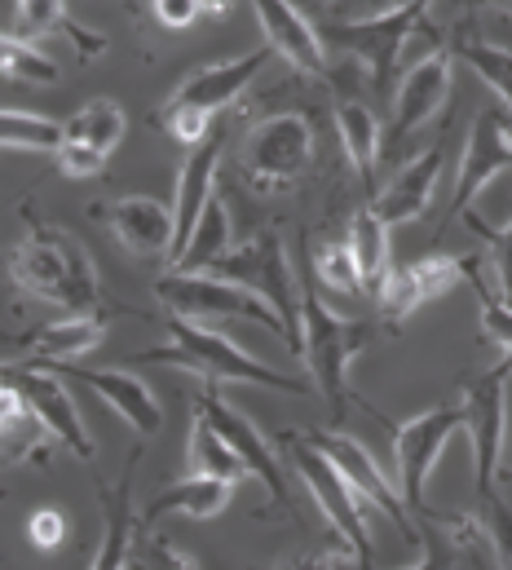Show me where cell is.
Instances as JSON below:
<instances>
[{"mask_svg": "<svg viewBox=\"0 0 512 570\" xmlns=\"http://www.w3.org/2000/svg\"><path fill=\"white\" fill-rule=\"evenodd\" d=\"M132 358L195 372L208 385H260V390H278V394H305V381L265 367L260 358L244 354L226 332H213L199 318H181V314H168V341L164 345L141 350Z\"/></svg>", "mask_w": 512, "mask_h": 570, "instance_id": "cell-1", "label": "cell"}, {"mask_svg": "<svg viewBox=\"0 0 512 570\" xmlns=\"http://www.w3.org/2000/svg\"><path fill=\"white\" fill-rule=\"evenodd\" d=\"M13 279L31 296L62 305L71 314H102L98 271L89 253L58 226H31L27 239L13 248Z\"/></svg>", "mask_w": 512, "mask_h": 570, "instance_id": "cell-2", "label": "cell"}, {"mask_svg": "<svg viewBox=\"0 0 512 570\" xmlns=\"http://www.w3.org/2000/svg\"><path fill=\"white\" fill-rule=\"evenodd\" d=\"M269 45L253 49V53H239V58H226V62H213V67H199L190 71L177 94L164 102V129L177 138L181 146H204L208 142V125L217 111H226L248 85L256 80V71L269 62Z\"/></svg>", "mask_w": 512, "mask_h": 570, "instance_id": "cell-3", "label": "cell"}, {"mask_svg": "<svg viewBox=\"0 0 512 570\" xmlns=\"http://www.w3.org/2000/svg\"><path fill=\"white\" fill-rule=\"evenodd\" d=\"M372 341V327L349 323L341 314H332L318 296L314 284H301V358L314 376V385L323 390L332 416H345V381H349V363L363 354V345Z\"/></svg>", "mask_w": 512, "mask_h": 570, "instance_id": "cell-4", "label": "cell"}, {"mask_svg": "<svg viewBox=\"0 0 512 570\" xmlns=\"http://www.w3.org/2000/svg\"><path fill=\"white\" fill-rule=\"evenodd\" d=\"M159 301L168 305V314H181V318H248V323H260V327H269L283 345H292V332H287V323L278 318V309L269 305V301H260L256 292L248 287L230 284V279H221V275H208V271H199V275H190V271H168L159 284ZM296 350V345H292Z\"/></svg>", "mask_w": 512, "mask_h": 570, "instance_id": "cell-5", "label": "cell"}, {"mask_svg": "<svg viewBox=\"0 0 512 570\" xmlns=\"http://www.w3.org/2000/svg\"><path fill=\"white\" fill-rule=\"evenodd\" d=\"M278 446L292 455L301 482L309 487L318 513L327 518V527L354 549V558L372 562V535H367V522H363V495L345 482V473L314 446L309 433H278Z\"/></svg>", "mask_w": 512, "mask_h": 570, "instance_id": "cell-6", "label": "cell"}, {"mask_svg": "<svg viewBox=\"0 0 512 570\" xmlns=\"http://www.w3.org/2000/svg\"><path fill=\"white\" fill-rule=\"evenodd\" d=\"M208 275H221L230 284L256 292L260 301H269L278 309V318L287 323L292 345L301 350V279H296V271H292V262L283 253V239L274 230L248 239L244 248H230Z\"/></svg>", "mask_w": 512, "mask_h": 570, "instance_id": "cell-7", "label": "cell"}, {"mask_svg": "<svg viewBox=\"0 0 512 570\" xmlns=\"http://www.w3.org/2000/svg\"><path fill=\"white\" fill-rule=\"evenodd\" d=\"M424 22V0L420 4H406V9H393V13H376V18H354V22H327L323 27V45H341L345 53H354L367 71H372V85L388 94L393 89V76H397V58L411 40V31Z\"/></svg>", "mask_w": 512, "mask_h": 570, "instance_id": "cell-8", "label": "cell"}, {"mask_svg": "<svg viewBox=\"0 0 512 570\" xmlns=\"http://www.w3.org/2000/svg\"><path fill=\"white\" fill-rule=\"evenodd\" d=\"M509 381L512 367H491L486 376L469 381L464 390V425L473 442V464H477V495H495L504 442H509Z\"/></svg>", "mask_w": 512, "mask_h": 570, "instance_id": "cell-9", "label": "cell"}, {"mask_svg": "<svg viewBox=\"0 0 512 570\" xmlns=\"http://www.w3.org/2000/svg\"><path fill=\"white\" fill-rule=\"evenodd\" d=\"M314 155V129L305 116L296 111H278L265 116L244 142V173L253 177L260 190H283L287 181H296L309 168Z\"/></svg>", "mask_w": 512, "mask_h": 570, "instance_id": "cell-10", "label": "cell"}, {"mask_svg": "<svg viewBox=\"0 0 512 570\" xmlns=\"http://www.w3.org/2000/svg\"><path fill=\"white\" fill-rule=\"evenodd\" d=\"M464 429V407H433L393 429V455L402 478V500L411 509H424V487L446 451V442Z\"/></svg>", "mask_w": 512, "mask_h": 570, "instance_id": "cell-11", "label": "cell"}, {"mask_svg": "<svg viewBox=\"0 0 512 570\" xmlns=\"http://www.w3.org/2000/svg\"><path fill=\"white\" fill-rule=\"evenodd\" d=\"M4 381L36 407V416L49 425V433H53L71 455L93 460V438H89V429H85V421H80V407H76V399L67 394L62 376H53L49 367L9 363V367H4Z\"/></svg>", "mask_w": 512, "mask_h": 570, "instance_id": "cell-12", "label": "cell"}, {"mask_svg": "<svg viewBox=\"0 0 512 570\" xmlns=\"http://www.w3.org/2000/svg\"><path fill=\"white\" fill-rule=\"evenodd\" d=\"M469 279V257H446V253H429L411 266H397L384 275V284L376 287V305L388 323L411 318L420 305L446 296L451 287Z\"/></svg>", "mask_w": 512, "mask_h": 570, "instance_id": "cell-13", "label": "cell"}, {"mask_svg": "<svg viewBox=\"0 0 512 570\" xmlns=\"http://www.w3.org/2000/svg\"><path fill=\"white\" fill-rule=\"evenodd\" d=\"M125 142V111L111 98H93L67 120V142L58 150V168L67 177H98L116 146Z\"/></svg>", "mask_w": 512, "mask_h": 570, "instance_id": "cell-14", "label": "cell"}, {"mask_svg": "<svg viewBox=\"0 0 512 570\" xmlns=\"http://www.w3.org/2000/svg\"><path fill=\"white\" fill-rule=\"evenodd\" d=\"M314 438V446L345 473V482L363 495V504H376L388 522H397L402 527V535H411L415 540V527L406 522V504L397 500V491H393V482L384 478V469L376 464V455L358 442V438H349V433H341V429H318V433H309Z\"/></svg>", "mask_w": 512, "mask_h": 570, "instance_id": "cell-15", "label": "cell"}, {"mask_svg": "<svg viewBox=\"0 0 512 570\" xmlns=\"http://www.w3.org/2000/svg\"><path fill=\"white\" fill-rule=\"evenodd\" d=\"M195 412L208 421V425L217 429L244 460H248V469H253V478L274 495V504H287V482H283V464H278V455H274V446H269V438L260 433V429L235 407V403H226L221 394H217V385H208L199 399H195Z\"/></svg>", "mask_w": 512, "mask_h": 570, "instance_id": "cell-16", "label": "cell"}, {"mask_svg": "<svg viewBox=\"0 0 512 570\" xmlns=\"http://www.w3.org/2000/svg\"><path fill=\"white\" fill-rule=\"evenodd\" d=\"M446 98H451V53H429V58H420L406 76H402V85H397V94H393V120H388V129H384V142L397 146L406 142L415 129H424L442 107H446Z\"/></svg>", "mask_w": 512, "mask_h": 570, "instance_id": "cell-17", "label": "cell"}, {"mask_svg": "<svg viewBox=\"0 0 512 570\" xmlns=\"http://www.w3.org/2000/svg\"><path fill=\"white\" fill-rule=\"evenodd\" d=\"M512 173V134L509 120L500 111H482L473 120V134H469V150H464V168H460V181H455V199H451V217L464 222V213H473V199L495 181Z\"/></svg>", "mask_w": 512, "mask_h": 570, "instance_id": "cell-18", "label": "cell"}, {"mask_svg": "<svg viewBox=\"0 0 512 570\" xmlns=\"http://www.w3.org/2000/svg\"><path fill=\"white\" fill-rule=\"evenodd\" d=\"M107 222H111V235L132 257H173L177 217L168 204H159L150 195H125L107 208Z\"/></svg>", "mask_w": 512, "mask_h": 570, "instance_id": "cell-19", "label": "cell"}, {"mask_svg": "<svg viewBox=\"0 0 512 570\" xmlns=\"http://www.w3.org/2000/svg\"><path fill=\"white\" fill-rule=\"evenodd\" d=\"M260 31L269 40V49L278 58H287L296 71L305 76H327V49H323V31H314L305 22V13L292 0H253Z\"/></svg>", "mask_w": 512, "mask_h": 570, "instance_id": "cell-20", "label": "cell"}, {"mask_svg": "<svg viewBox=\"0 0 512 570\" xmlns=\"http://www.w3.org/2000/svg\"><path fill=\"white\" fill-rule=\"evenodd\" d=\"M442 164H446V146H429L424 155H415L411 164H402V168L388 177V186L376 195V204H372V208L381 213L388 226L424 217V213H429V204H433V190H437Z\"/></svg>", "mask_w": 512, "mask_h": 570, "instance_id": "cell-21", "label": "cell"}, {"mask_svg": "<svg viewBox=\"0 0 512 570\" xmlns=\"http://www.w3.org/2000/svg\"><path fill=\"white\" fill-rule=\"evenodd\" d=\"M217 164H221V142H213V138H208L204 146H195V150L186 155V164H181L177 204H173V217H177V244H173L168 266H177V257L186 253L195 226L204 222L208 204L217 199V195H213V186H217Z\"/></svg>", "mask_w": 512, "mask_h": 570, "instance_id": "cell-22", "label": "cell"}, {"mask_svg": "<svg viewBox=\"0 0 512 570\" xmlns=\"http://www.w3.org/2000/svg\"><path fill=\"white\" fill-rule=\"evenodd\" d=\"M58 372L71 376V381H80L85 390H93V394H98L107 407H116L141 438L159 433V421H164V416H159V403H155V394H150L132 372H98V367H76V363H58Z\"/></svg>", "mask_w": 512, "mask_h": 570, "instance_id": "cell-23", "label": "cell"}, {"mask_svg": "<svg viewBox=\"0 0 512 570\" xmlns=\"http://www.w3.org/2000/svg\"><path fill=\"white\" fill-rule=\"evenodd\" d=\"M4 36H18V40H36V36H67L76 45L80 58H102L107 53V40L80 22L67 18V0H4Z\"/></svg>", "mask_w": 512, "mask_h": 570, "instance_id": "cell-24", "label": "cell"}, {"mask_svg": "<svg viewBox=\"0 0 512 570\" xmlns=\"http://www.w3.org/2000/svg\"><path fill=\"white\" fill-rule=\"evenodd\" d=\"M107 336V318L102 314H71L62 323H49L45 332H36L27 341V358L31 367H58V363H71L80 354H89L93 345H102Z\"/></svg>", "mask_w": 512, "mask_h": 570, "instance_id": "cell-25", "label": "cell"}, {"mask_svg": "<svg viewBox=\"0 0 512 570\" xmlns=\"http://www.w3.org/2000/svg\"><path fill=\"white\" fill-rule=\"evenodd\" d=\"M230 495H235V482H221V478H186V482H177V487H168V491H159L150 504H146V513H141V527L150 531V522H159V518H168V513H186V518H217V513H226L230 509Z\"/></svg>", "mask_w": 512, "mask_h": 570, "instance_id": "cell-26", "label": "cell"}, {"mask_svg": "<svg viewBox=\"0 0 512 570\" xmlns=\"http://www.w3.org/2000/svg\"><path fill=\"white\" fill-rule=\"evenodd\" d=\"M0 429H4V464H27L40 451H49V442H58L49 425L36 416V407L9 381L0 390Z\"/></svg>", "mask_w": 512, "mask_h": 570, "instance_id": "cell-27", "label": "cell"}, {"mask_svg": "<svg viewBox=\"0 0 512 570\" xmlns=\"http://www.w3.org/2000/svg\"><path fill=\"white\" fill-rule=\"evenodd\" d=\"M107 495V527H102V544L93 553L89 570H125L128 558L137 553V527H132V469H125L120 487L102 491Z\"/></svg>", "mask_w": 512, "mask_h": 570, "instance_id": "cell-28", "label": "cell"}, {"mask_svg": "<svg viewBox=\"0 0 512 570\" xmlns=\"http://www.w3.org/2000/svg\"><path fill=\"white\" fill-rule=\"evenodd\" d=\"M186 460H190V469L199 473V478H221V482H244V478H253V469H248V460L217 433V429L208 425L199 412H195V425H190V442H186Z\"/></svg>", "mask_w": 512, "mask_h": 570, "instance_id": "cell-29", "label": "cell"}, {"mask_svg": "<svg viewBox=\"0 0 512 570\" xmlns=\"http://www.w3.org/2000/svg\"><path fill=\"white\" fill-rule=\"evenodd\" d=\"M336 129H341V146H345L349 164H354L358 173H372V164H376L381 142H384L376 111H372L363 98H341V102H336Z\"/></svg>", "mask_w": 512, "mask_h": 570, "instance_id": "cell-30", "label": "cell"}, {"mask_svg": "<svg viewBox=\"0 0 512 570\" xmlns=\"http://www.w3.org/2000/svg\"><path fill=\"white\" fill-rule=\"evenodd\" d=\"M349 248H354L363 287L376 292L384 284V275L393 271L388 266V222H384L376 208H358L354 213V222H349Z\"/></svg>", "mask_w": 512, "mask_h": 570, "instance_id": "cell-31", "label": "cell"}, {"mask_svg": "<svg viewBox=\"0 0 512 570\" xmlns=\"http://www.w3.org/2000/svg\"><path fill=\"white\" fill-rule=\"evenodd\" d=\"M226 253H230V213H226L221 199H213L208 213H204V222L195 226V235H190V244H186V253L177 257L173 271H190V275H199V271H213Z\"/></svg>", "mask_w": 512, "mask_h": 570, "instance_id": "cell-32", "label": "cell"}, {"mask_svg": "<svg viewBox=\"0 0 512 570\" xmlns=\"http://www.w3.org/2000/svg\"><path fill=\"white\" fill-rule=\"evenodd\" d=\"M0 142L9 150H62L67 142V125L53 116H36V111H4L0 116Z\"/></svg>", "mask_w": 512, "mask_h": 570, "instance_id": "cell-33", "label": "cell"}, {"mask_svg": "<svg viewBox=\"0 0 512 570\" xmlns=\"http://www.w3.org/2000/svg\"><path fill=\"white\" fill-rule=\"evenodd\" d=\"M0 71H4V80H22V85H53L58 80V62L18 36L0 40Z\"/></svg>", "mask_w": 512, "mask_h": 570, "instance_id": "cell-34", "label": "cell"}, {"mask_svg": "<svg viewBox=\"0 0 512 570\" xmlns=\"http://www.w3.org/2000/svg\"><path fill=\"white\" fill-rule=\"evenodd\" d=\"M455 53L486 80V89H495L504 98V107L512 111V49L486 45V40H460Z\"/></svg>", "mask_w": 512, "mask_h": 570, "instance_id": "cell-35", "label": "cell"}, {"mask_svg": "<svg viewBox=\"0 0 512 570\" xmlns=\"http://www.w3.org/2000/svg\"><path fill=\"white\" fill-rule=\"evenodd\" d=\"M469 284L477 292V301H482V332L500 345V363L512 367V305L500 296V292H491L486 279H482V271H477V262H469Z\"/></svg>", "mask_w": 512, "mask_h": 570, "instance_id": "cell-36", "label": "cell"}, {"mask_svg": "<svg viewBox=\"0 0 512 570\" xmlns=\"http://www.w3.org/2000/svg\"><path fill=\"white\" fill-rule=\"evenodd\" d=\"M314 275H318V284H327L332 292H345V296H354L363 287V275H358V262H354L349 239L318 244L314 248Z\"/></svg>", "mask_w": 512, "mask_h": 570, "instance_id": "cell-37", "label": "cell"}, {"mask_svg": "<svg viewBox=\"0 0 512 570\" xmlns=\"http://www.w3.org/2000/svg\"><path fill=\"white\" fill-rule=\"evenodd\" d=\"M482 239H486V248H491V266H495V279H500V296L512 305V222L504 230H495V226H486L477 213H469L464 217Z\"/></svg>", "mask_w": 512, "mask_h": 570, "instance_id": "cell-38", "label": "cell"}, {"mask_svg": "<svg viewBox=\"0 0 512 570\" xmlns=\"http://www.w3.org/2000/svg\"><path fill=\"white\" fill-rule=\"evenodd\" d=\"M482 504H486L482 527H486V535H491V544H495V558H500L504 570H512V504L500 500V495H486Z\"/></svg>", "mask_w": 512, "mask_h": 570, "instance_id": "cell-39", "label": "cell"}, {"mask_svg": "<svg viewBox=\"0 0 512 570\" xmlns=\"http://www.w3.org/2000/svg\"><path fill=\"white\" fill-rule=\"evenodd\" d=\"M137 562L146 570H195L190 558H181L168 540H159V535H141L137 540Z\"/></svg>", "mask_w": 512, "mask_h": 570, "instance_id": "cell-40", "label": "cell"}, {"mask_svg": "<svg viewBox=\"0 0 512 570\" xmlns=\"http://www.w3.org/2000/svg\"><path fill=\"white\" fill-rule=\"evenodd\" d=\"M62 535H67V518L58 513V509H40V513H31V522H27V540L36 544V549H58L62 544Z\"/></svg>", "mask_w": 512, "mask_h": 570, "instance_id": "cell-41", "label": "cell"}, {"mask_svg": "<svg viewBox=\"0 0 512 570\" xmlns=\"http://www.w3.org/2000/svg\"><path fill=\"white\" fill-rule=\"evenodd\" d=\"M150 4L164 27H190L204 18V0H150Z\"/></svg>", "mask_w": 512, "mask_h": 570, "instance_id": "cell-42", "label": "cell"}, {"mask_svg": "<svg viewBox=\"0 0 512 570\" xmlns=\"http://www.w3.org/2000/svg\"><path fill=\"white\" fill-rule=\"evenodd\" d=\"M455 567V549L446 544V540H437V544H429V553L415 562V567H406V570H451Z\"/></svg>", "mask_w": 512, "mask_h": 570, "instance_id": "cell-43", "label": "cell"}, {"mask_svg": "<svg viewBox=\"0 0 512 570\" xmlns=\"http://www.w3.org/2000/svg\"><path fill=\"white\" fill-rule=\"evenodd\" d=\"M283 570H376L372 562L354 558V562H341V558H309V562H296V567H283Z\"/></svg>", "mask_w": 512, "mask_h": 570, "instance_id": "cell-44", "label": "cell"}, {"mask_svg": "<svg viewBox=\"0 0 512 570\" xmlns=\"http://www.w3.org/2000/svg\"><path fill=\"white\" fill-rule=\"evenodd\" d=\"M406 4H420V0H345V9H358L363 18H376V13H393V9H406Z\"/></svg>", "mask_w": 512, "mask_h": 570, "instance_id": "cell-45", "label": "cell"}, {"mask_svg": "<svg viewBox=\"0 0 512 570\" xmlns=\"http://www.w3.org/2000/svg\"><path fill=\"white\" fill-rule=\"evenodd\" d=\"M239 0H204V18H226Z\"/></svg>", "mask_w": 512, "mask_h": 570, "instance_id": "cell-46", "label": "cell"}, {"mask_svg": "<svg viewBox=\"0 0 512 570\" xmlns=\"http://www.w3.org/2000/svg\"><path fill=\"white\" fill-rule=\"evenodd\" d=\"M500 4H504V9H509V13H512V0H500Z\"/></svg>", "mask_w": 512, "mask_h": 570, "instance_id": "cell-47", "label": "cell"}, {"mask_svg": "<svg viewBox=\"0 0 512 570\" xmlns=\"http://www.w3.org/2000/svg\"><path fill=\"white\" fill-rule=\"evenodd\" d=\"M509 134H512V120H509Z\"/></svg>", "mask_w": 512, "mask_h": 570, "instance_id": "cell-48", "label": "cell"}]
</instances>
